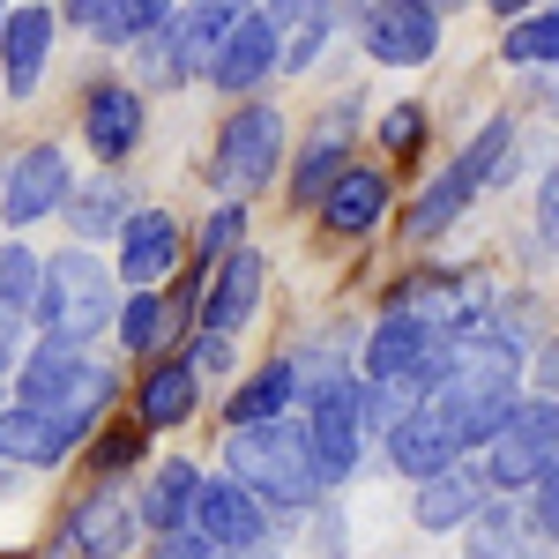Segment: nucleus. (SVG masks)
Returning a JSON list of instances; mask_svg holds the SVG:
<instances>
[{"mask_svg": "<svg viewBox=\"0 0 559 559\" xmlns=\"http://www.w3.org/2000/svg\"><path fill=\"white\" fill-rule=\"evenodd\" d=\"M522 395V358L515 344H500V336H455V350H448V366L426 381V403L440 426L455 432V448L471 455V448H485V432L508 418V403Z\"/></svg>", "mask_w": 559, "mask_h": 559, "instance_id": "f257e3e1", "label": "nucleus"}, {"mask_svg": "<svg viewBox=\"0 0 559 559\" xmlns=\"http://www.w3.org/2000/svg\"><path fill=\"white\" fill-rule=\"evenodd\" d=\"M224 471L239 477L269 515H313L321 492H329V477H321L313 448H306V426H292V411L284 418H254V426H231Z\"/></svg>", "mask_w": 559, "mask_h": 559, "instance_id": "f03ea898", "label": "nucleus"}, {"mask_svg": "<svg viewBox=\"0 0 559 559\" xmlns=\"http://www.w3.org/2000/svg\"><path fill=\"white\" fill-rule=\"evenodd\" d=\"M8 381H15V403L60 411V418H75V426H97L105 403L120 395V373H112L90 344H68V336H45L38 350H23Z\"/></svg>", "mask_w": 559, "mask_h": 559, "instance_id": "7ed1b4c3", "label": "nucleus"}, {"mask_svg": "<svg viewBox=\"0 0 559 559\" xmlns=\"http://www.w3.org/2000/svg\"><path fill=\"white\" fill-rule=\"evenodd\" d=\"M120 313V269L97 261L90 247H68V254L45 261V292H38V321L45 336H68V344H97V329H112Z\"/></svg>", "mask_w": 559, "mask_h": 559, "instance_id": "20e7f679", "label": "nucleus"}, {"mask_svg": "<svg viewBox=\"0 0 559 559\" xmlns=\"http://www.w3.org/2000/svg\"><path fill=\"white\" fill-rule=\"evenodd\" d=\"M508 150H515V120L500 112V120H485V128H477L471 142H463V157H455V165H448V173H440V179L426 187V194L411 202L403 231H411L418 247H426V239H440V231H448L455 216L471 210V202L485 194V187H492V179L508 173Z\"/></svg>", "mask_w": 559, "mask_h": 559, "instance_id": "39448f33", "label": "nucleus"}, {"mask_svg": "<svg viewBox=\"0 0 559 559\" xmlns=\"http://www.w3.org/2000/svg\"><path fill=\"white\" fill-rule=\"evenodd\" d=\"M299 426H306V448H313L321 477H329V492H336V485L366 463V440H373V426H366V381H358V373H336V381L306 388Z\"/></svg>", "mask_w": 559, "mask_h": 559, "instance_id": "423d86ee", "label": "nucleus"}, {"mask_svg": "<svg viewBox=\"0 0 559 559\" xmlns=\"http://www.w3.org/2000/svg\"><path fill=\"white\" fill-rule=\"evenodd\" d=\"M559 455V395H515L508 418L485 432V485L492 492H522L530 477Z\"/></svg>", "mask_w": 559, "mask_h": 559, "instance_id": "0eeeda50", "label": "nucleus"}, {"mask_svg": "<svg viewBox=\"0 0 559 559\" xmlns=\"http://www.w3.org/2000/svg\"><path fill=\"white\" fill-rule=\"evenodd\" d=\"M448 350H455V329H440V321H411V313H381V329L366 336V358H358V381L426 395V381L448 366Z\"/></svg>", "mask_w": 559, "mask_h": 559, "instance_id": "6e6552de", "label": "nucleus"}, {"mask_svg": "<svg viewBox=\"0 0 559 559\" xmlns=\"http://www.w3.org/2000/svg\"><path fill=\"white\" fill-rule=\"evenodd\" d=\"M276 165H284V112L276 105H239L224 128H216V187L224 194H261L269 179H276Z\"/></svg>", "mask_w": 559, "mask_h": 559, "instance_id": "1a4fd4ad", "label": "nucleus"}, {"mask_svg": "<svg viewBox=\"0 0 559 559\" xmlns=\"http://www.w3.org/2000/svg\"><path fill=\"white\" fill-rule=\"evenodd\" d=\"M358 45L381 68H426L440 52V8L432 0H366L358 8Z\"/></svg>", "mask_w": 559, "mask_h": 559, "instance_id": "9d476101", "label": "nucleus"}, {"mask_svg": "<svg viewBox=\"0 0 559 559\" xmlns=\"http://www.w3.org/2000/svg\"><path fill=\"white\" fill-rule=\"evenodd\" d=\"M68 187H75V173H68V150H60V142H31V150H23V157L0 173V216H8L15 231H31L38 216H60Z\"/></svg>", "mask_w": 559, "mask_h": 559, "instance_id": "9b49d317", "label": "nucleus"}, {"mask_svg": "<svg viewBox=\"0 0 559 559\" xmlns=\"http://www.w3.org/2000/svg\"><path fill=\"white\" fill-rule=\"evenodd\" d=\"M83 440H90V426L60 418V411H38V403H0V463L52 471V463H68Z\"/></svg>", "mask_w": 559, "mask_h": 559, "instance_id": "f8f14e48", "label": "nucleus"}, {"mask_svg": "<svg viewBox=\"0 0 559 559\" xmlns=\"http://www.w3.org/2000/svg\"><path fill=\"white\" fill-rule=\"evenodd\" d=\"M134 530H142V515H134V500L120 492V485H90L83 500H75V515H68V552L75 559H128V545H134Z\"/></svg>", "mask_w": 559, "mask_h": 559, "instance_id": "ddd939ff", "label": "nucleus"}, {"mask_svg": "<svg viewBox=\"0 0 559 559\" xmlns=\"http://www.w3.org/2000/svg\"><path fill=\"white\" fill-rule=\"evenodd\" d=\"M120 239V254H112V269H120V284H165L179 269V254H187V231H179L173 210H128V224L112 231Z\"/></svg>", "mask_w": 559, "mask_h": 559, "instance_id": "4468645a", "label": "nucleus"}, {"mask_svg": "<svg viewBox=\"0 0 559 559\" xmlns=\"http://www.w3.org/2000/svg\"><path fill=\"white\" fill-rule=\"evenodd\" d=\"M187 522H194L202 537H216L224 552H254L261 537H269V508H261V500L231 471L194 485V515H187Z\"/></svg>", "mask_w": 559, "mask_h": 559, "instance_id": "2eb2a0df", "label": "nucleus"}, {"mask_svg": "<svg viewBox=\"0 0 559 559\" xmlns=\"http://www.w3.org/2000/svg\"><path fill=\"white\" fill-rule=\"evenodd\" d=\"M276 60H284V23H276L269 8H247V15H239V31H231L224 52H216L210 83L231 90V97H254V90L276 75Z\"/></svg>", "mask_w": 559, "mask_h": 559, "instance_id": "dca6fc26", "label": "nucleus"}, {"mask_svg": "<svg viewBox=\"0 0 559 559\" xmlns=\"http://www.w3.org/2000/svg\"><path fill=\"white\" fill-rule=\"evenodd\" d=\"M142 128H150V105L134 83H97L83 97V142L97 165H128L142 150Z\"/></svg>", "mask_w": 559, "mask_h": 559, "instance_id": "f3484780", "label": "nucleus"}, {"mask_svg": "<svg viewBox=\"0 0 559 559\" xmlns=\"http://www.w3.org/2000/svg\"><path fill=\"white\" fill-rule=\"evenodd\" d=\"M261 284H269V261H261V247L239 239V247L210 269V284H202V329L239 336V329L261 313Z\"/></svg>", "mask_w": 559, "mask_h": 559, "instance_id": "a211bd4d", "label": "nucleus"}, {"mask_svg": "<svg viewBox=\"0 0 559 559\" xmlns=\"http://www.w3.org/2000/svg\"><path fill=\"white\" fill-rule=\"evenodd\" d=\"M418 492H411V522L418 530H432V537H448V530H463V522L492 500V485H485V471L477 463H440V471H426V477H411Z\"/></svg>", "mask_w": 559, "mask_h": 559, "instance_id": "6ab92c4d", "label": "nucleus"}, {"mask_svg": "<svg viewBox=\"0 0 559 559\" xmlns=\"http://www.w3.org/2000/svg\"><path fill=\"white\" fill-rule=\"evenodd\" d=\"M52 38H60V8H8V23H0V75H8V97L15 105L38 97Z\"/></svg>", "mask_w": 559, "mask_h": 559, "instance_id": "aec40b11", "label": "nucleus"}, {"mask_svg": "<svg viewBox=\"0 0 559 559\" xmlns=\"http://www.w3.org/2000/svg\"><path fill=\"white\" fill-rule=\"evenodd\" d=\"M388 202H395V187H388L381 165H344L313 210H321V224H329L336 239H366V231L388 216Z\"/></svg>", "mask_w": 559, "mask_h": 559, "instance_id": "412c9836", "label": "nucleus"}, {"mask_svg": "<svg viewBox=\"0 0 559 559\" xmlns=\"http://www.w3.org/2000/svg\"><path fill=\"white\" fill-rule=\"evenodd\" d=\"M247 8H261V0H194V8H173V45H179L187 83H210L216 52H224V38L239 31Z\"/></svg>", "mask_w": 559, "mask_h": 559, "instance_id": "4be33fe9", "label": "nucleus"}, {"mask_svg": "<svg viewBox=\"0 0 559 559\" xmlns=\"http://www.w3.org/2000/svg\"><path fill=\"white\" fill-rule=\"evenodd\" d=\"M60 15H68L90 45L128 52L134 38H150V31H165V23H173V0H60Z\"/></svg>", "mask_w": 559, "mask_h": 559, "instance_id": "5701e85b", "label": "nucleus"}, {"mask_svg": "<svg viewBox=\"0 0 559 559\" xmlns=\"http://www.w3.org/2000/svg\"><path fill=\"white\" fill-rule=\"evenodd\" d=\"M463 545H471V559H545V530H537V515H530V500H485L471 522H463Z\"/></svg>", "mask_w": 559, "mask_h": 559, "instance_id": "b1692460", "label": "nucleus"}, {"mask_svg": "<svg viewBox=\"0 0 559 559\" xmlns=\"http://www.w3.org/2000/svg\"><path fill=\"white\" fill-rule=\"evenodd\" d=\"M381 448H388V463H395L403 477H426V471H440V463H455V455H463V448H455V432L440 426L426 403H411V411L381 432Z\"/></svg>", "mask_w": 559, "mask_h": 559, "instance_id": "393cba45", "label": "nucleus"}, {"mask_svg": "<svg viewBox=\"0 0 559 559\" xmlns=\"http://www.w3.org/2000/svg\"><path fill=\"white\" fill-rule=\"evenodd\" d=\"M134 411H142V426H150V432L187 426V418L202 411V381H194V366H187V358H157V373H142V388H134Z\"/></svg>", "mask_w": 559, "mask_h": 559, "instance_id": "a878e982", "label": "nucleus"}, {"mask_svg": "<svg viewBox=\"0 0 559 559\" xmlns=\"http://www.w3.org/2000/svg\"><path fill=\"white\" fill-rule=\"evenodd\" d=\"M299 403V358H269L261 373L231 388V403H224V426H254V418H284Z\"/></svg>", "mask_w": 559, "mask_h": 559, "instance_id": "bb28decb", "label": "nucleus"}, {"mask_svg": "<svg viewBox=\"0 0 559 559\" xmlns=\"http://www.w3.org/2000/svg\"><path fill=\"white\" fill-rule=\"evenodd\" d=\"M194 485H202V471L187 463V455H165L157 471H150V485H142V500H134V515H142V530H179V522L194 515Z\"/></svg>", "mask_w": 559, "mask_h": 559, "instance_id": "cd10ccee", "label": "nucleus"}, {"mask_svg": "<svg viewBox=\"0 0 559 559\" xmlns=\"http://www.w3.org/2000/svg\"><path fill=\"white\" fill-rule=\"evenodd\" d=\"M179 306L165 299V284H134L128 299H120V313H112V336H120V350H134V358H150V350L173 336Z\"/></svg>", "mask_w": 559, "mask_h": 559, "instance_id": "c85d7f7f", "label": "nucleus"}, {"mask_svg": "<svg viewBox=\"0 0 559 559\" xmlns=\"http://www.w3.org/2000/svg\"><path fill=\"white\" fill-rule=\"evenodd\" d=\"M128 210L134 202H128V187H120L112 173H97L90 187H68V202H60V216L75 224V239H112V231L128 224Z\"/></svg>", "mask_w": 559, "mask_h": 559, "instance_id": "c756f323", "label": "nucleus"}, {"mask_svg": "<svg viewBox=\"0 0 559 559\" xmlns=\"http://www.w3.org/2000/svg\"><path fill=\"white\" fill-rule=\"evenodd\" d=\"M344 120H350V105H344V112H329V128L313 134L306 157L292 165V202H299V210H313V202L329 194V179L344 173Z\"/></svg>", "mask_w": 559, "mask_h": 559, "instance_id": "7c9ffc66", "label": "nucleus"}, {"mask_svg": "<svg viewBox=\"0 0 559 559\" xmlns=\"http://www.w3.org/2000/svg\"><path fill=\"white\" fill-rule=\"evenodd\" d=\"M500 60L508 68H559V8H522V15H508Z\"/></svg>", "mask_w": 559, "mask_h": 559, "instance_id": "2f4dec72", "label": "nucleus"}, {"mask_svg": "<svg viewBox=\"0 0 559 559\" xmlns=\"http://www.w3.org/2000/svg\"><path fill=\"white\" fill-rule=\"evenodd\" d=\"M38 292H45V261H38V247L8 239V247H0V306L31 321V313H38Z\"/></svg>", "mask_w": 559, "mask_h": 559, "instance_id": "473e14b6", "label": "nucleus"}, {"mask_svg": "<svg viewBox=\"0 0 559 559\" xmlns=\"http://www.w3.org/2000/svg\"><path fill=\"white\" fill-rule=\"evenodd\" d=\"M134 75H142V90H179L187 83V68H179V45H173V23L165 31H150V38H134Z\"/></svg>", "mask_w": 559, "mask_h": 559, "instance_id": "72a5a7b5", "label": "nucleus"}, {"mask_svg": "<svg viewBox=\"0 0 559 559\" xmlns=\"http://www.w3.org/2000/svg\"><path fill=\"white\" fill-rule=\"evenodd\" d=\"M239 239H247V202L231 194V202H224V210H210V224H202V247H194V269L210 276V269H216L224 254H231Z\"/></svg>", "mask_w": 559, "mask_h": 559, "instance_id": "f704fd0d", "label": "nucleus"}, {"mask_svg": "<svg viewBox=\"0 0 559 559\" xmlns=\"http://www.w3.org/2000/svg\"><path fill=\"white\" fill-rule=\"evenodd\" d=\"M373 134H381L388 157H418V150H426V105H388Z\"/></svg>", "mask_w": 559, "mask_h": 559, "instance_id": "c9c22d12", "label": "nucleus"}, {"mask_svg": "<svg viewBox=\"0 0 559 559\" xmlns=\"http://www.w3.org/2000/svg\"><path fill=\"white\" fill-rule=\"evenodd\" d=\"M336 38V15H313V23H299V38L284 45V60H276V68H284V75H306V68H313V60H321V45Z\"/></svg>", "mask_w": 559, "mask_h": 559, "instance_id": "e433bc0d", "label": "nucleus"}, {"mask_svg": "<svg viewBox=\"0 0 559 559\" xmlns=\"http://www.w3.org/2000/svg\"><path fill=\"white\" fill-rule=\"evenodd\" d=\"M157 559H247V552H224L216 537H202L194 522H179V530H165L157 537Z\"/></svg>", "mask_w": 559, "mask_h": 559, "instance_id": "4c0bfd02", "label": "nucleus"}, {"mask_svg": "<svg viewBox=\"0 0 559 559\" xmlns=\"http://www.w3.org/2000/svg\"><path fill=\"white\" fill-rule=\"evenodd\" d=\"M522 492H530V515H537V530H545V537H559V455H552L537 477H530Z\"/></svg>", "mask_w": 559, "mask_h": 559, "instance_id": "58836bf2", "label": "nucleus"}, {"mask_svg": "<svg viewBox=\"0 0 559 559\" xmlns=\"http://www.w3.org/2000/svg\"><path fill=\"white\" fill-rule=\"evenodd\" d=\"M187 366H194V381H224L231 373V336L224 329H202L194 350H187Z\"/></svg>", "mask_w": 559, "mask_h": 559, "instance_id": "ea45409f", "label": "nucleus"}, {"mask_svg": "<svg viewBox=\"0 0 559 559\" xmlns=\"http://www.w3.org/2000/svg\"><path fill=\"white\" fill-rule=\"evenodd\" d=\"M537 239L559 254V165L545 179H537Z\"/></svg>", "mask_w": 559, "mask_h": 559, "instance_id": "a19ab883", "label": "nucleus"}, {"mask_svg": "<svg viewBox=\"0 0 559 559\" xmlns=\"http://www.w3.org/2000/svg\"><path fill=\"white\" fill-rule=\"evenodd\" d=\"M134 455H142V432H112V440H105V448H97V471L112 477V471H128Z\"/></svg>", "mask_w": 559, "mask_h": 559, "instance_id": "79ce46f5", "label": "nucleus"}, {"mask_svg": "<svg viewBox=\"0 0 559 559\" xmlns=\"http://www.w3.org/2000/svg\"><path fill=\"white\" fill-rule=\"evenodd\" d=\"M15 358H23V313H8V306H0V381L15 373Z\"/></svg>", "mask_w": 559, "mask_h": 559, "instance_id": "37998d69", "label": "nucleus"}, {"mask_svg": "<svg viewBox=\"0 0 559 559\" xmlns=\"http://www.w3.org/2000/svg\"><path fill=\"white\" fill-rule=\"evenodd\" d=\"M321 515V559H350V537H344V515H329V508H313Z\"/></svg>", "mask_w": 559, "mask_h": 559, "instance_id": "c03bdc74", "label": "nucleus"}, {"mask_svg": "<svg viewBox=\"0 0 559 559\" xmlns=\"http://www.w3.org/2000/svg\"><path fill=\"white\" fill-rule=\"evenodd\" d=\"M537 395H559V336L537 350Z\"/></svg>", "mask_w": 559, "mask_h": 559, "instance_id": "a18cd8bd", "label": "nucleus"}, {"mask_svg": "<svg viewBox=\"0 0 559 559\" xmlns=\"http://www.w3.org/2000/svg\"><path fill=\"white\" fill-rule=\"evenodd\" d=\"M492 15H522V8H537V0H485Z\"/></svg>", "mask_w": 559, "mask_h": 559, "instance_id": "49530a36", "label": "nucleus"}, {"mask_svg": "<svg viewBox=\"0 0 559 559\" xmlns=\"http://www.w3.org/2000/svg\"><path fill=\"white\" fill-rule=\"evenodd\" d=\"M432 8H440V15H448V8H463V0H432Z\"/></svg>", "mask_w": 559, "mask_h": 559, "instance_id": "de8ad7c7", "label": "nucleus"}, {"mask_svg": "<svg viewBox=\"0 0 559 559\" xmlns=\"http://www.w3.org/2000/svg\"><path fill=\"white\" fill-rule=\"evenodd\" d=\"M247 559H269V552H261V545H254V552H247Z\"/></svg>", "mask_w": 559, "mask_h": 559, "instance_id": "09e8293b", "label": "nucleus"}, {"mask_svg": "<svg viewBox=\"0 0 559 559\" xmlns=\"http://www.w3.org/2000/svg\"><path fill=\"white\" fill-rule=\"evenodd\" d=\"M0 23H8V0H0Z\"/></svg>", "mask_w": 559, "mask_h": 559, "instance_id": "8fccbe9b", "label": "nucleus"}]
</instances>
